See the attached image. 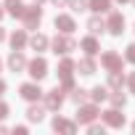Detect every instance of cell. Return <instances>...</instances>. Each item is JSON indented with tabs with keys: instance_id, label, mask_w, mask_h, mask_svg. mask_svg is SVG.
Segmentation results:
<instances>
[{
	"instance_id": "e0dca14e",
	"label": "cell",
	"mask_w": 135,
	"mask_h": 135,
	"mask_svg": "<svg viewBox=\"0 0 135 135\" xmlns=\"http://www.w3.org/2000/svg\"><path fill=\"white\" fill-rule=\"evenodd\" d=\"M77 69H80V74H95V61H93V56H88V58H82L80 64H74Z\"/></svg>"
},
{
	"instance_id": "8d00e7d4",
	"label": "cell",
	"mask_w": 135,
	"mask_h": 135,
	"mask_svg": "<svg viewBox=\"0 0 135 135\" xmlns=\"http://www.w3.org/2000/svg\"><path fill=\"white\" fill-rule=\"evenodd\" d=\"M35 3H42V0H35Z\"/></svg>"
},
{
	"instance_id": "ffe728a7",
	"label": "cell",
	"mask_w": 135,
	"mask_h": 135,
	"mask_svg": "<svg viewBox=\"0 0 135 135\" xmlns=\"http://www.w3.org/2000/svg\"><path fill=\"white\" fill-rule=\"evenodd\" d=\"M42 117H45V106H37L35 103V106L27 109V119L29 122H42Z\"/></svg>"
},
{
	"instance_id": "e575fe53",
	"label": "cell",
	"mask_w": 135,
	"mask_h": 135,
	"mask_svg": "<svg viewBox=\"0 0 135 135\" xmlns=\"http://www.w3.org/2000/svg\"><path fill=\"white\" fill-rule=\"evenodd\" d=\"M117 3H127V0H117Z\"/></svg>"
},
{
	"instance_id": "7c38bea8",
	"label": "cell",
	"mask_w": 135,
	"mask_h": 135,
	"mask_svg": "<svg viewBox=\"0 0 135 135\" xmlns=\"http://www.w3.org/2000/svg\"><path fill=\"white\" fill-rule=\"evenodd\" d=\"M103 122H106L109 127H122V124H124V114H119V109H109V111L103 114Z\"/></svg>"
},
{
	"instance_id": "f546056e",
	"label": "cell",
	"mask_w": 135,
	"mask_h": 135,
	"mask_svg": "<svg viewBox=\"0 0 135 135\" xmlns=\"http://www.w3.org/2000/svg\"><path fill=\"white\" fill-rule=\"evenodd\" d=\"M6 117H8V106H6V103H0V119H6Z\"/></svg>"
},
{
	"instance_id": "30bf717a",
	"label": "cell",
	"mask_w": 135,
	"mask_h": 135,
	"mask_svg": "<svg viewBox=\"0 0 135 135\" xmlns=\"http://www.w3.org/2000/svg\"><path fill=\"white\" fill-rule=\"evenodd\" d=\"M8 66H11V72L27 69V58H24V53H21V50H13V53L8 56Z\"/></svg>"
},
{
	"instance_id": "ba28073f",
	"label": "cell",
	"mask_w": 135,
	"mask_h": 135,
	"mask_svg": "<svg viewBox=\"0 0 135 135\" xmlns=\"http://www.w3.org/2000/svg\"><path fill=\"white\" fill-rule=\"evenodd\" d=\"M42 98H45V109L58 111V109H61V103H64V90H61V88H56V90H50V93H42Z\"/></svg>"
},
{
	"instance_id": "8fae6325",
	"label": "cell",
	"mask_w": 135,
	"mask_h": 135,
	"mask_svg": "<svg viewBox=\"0 0 135 135\" xmlns=\"http://www.w3.org/2000/svg\"><path fill=\"white\" fill-rule=\"evenodd\" d=\"M80 48H82L88 56H95V53L101 50V42L95 40V35H90V37H82V40H80Z\"/></svg>"
},
{
	"instance_id": "484cf974",
	"label": "cell",
	"mask_w": 135,
	"mask_h": 135,
	"mask_svg": "<svg viewBox=\"0 0 135 135\" xmlns=\"http://www.w3.org/2000/svg\"><path fill=\"white\" fill-rule=\"evenodd\" d=\"M69 6L74 13H82V11H88V0H69Z\"/></svg>"
},
{
	"instance_id": "4dcf8cb0",
	"label": "cell",
	"mask_w": 135,
	"mask_h": 135,
	"mask_svg": "<svg viewBox=\"0 0 135 135\" xmlns=\"http://www.w3.org/2000/svg\"><path fill=\"white\" fill-rule=\"evenodd\" d=\"M53 6L56 8H64V6H69V0H53Z\"/></svg>"
},
{
	"instance_id": "d6a6232c",
	"label": "cell",
	"mask_w": 135,
	"mask_h": 135,
	"mask_svg": "<svg viewBox=\"0 0 135 135\" xmlns=\"http://www.w3.org/2000/svg\"><path fill=\"white\" fill-rule=\"evenodd\" d=\"M3 93H6V82H3V80H0V95H3Z\"/></svg>"
},
{
	"instance_id": "603a6c76",
	"label": "cell",
	"mask_w": 135,
	"mask_h": 135,
	"mask_svg": "<svg viewBox=\"0 0 135 135\" xmlns=\"http://www.w3.org/2000/svg\"><path fill=\"white\" fill-rule=\"evenodd\" d=\"M90 98H93V103L106 101V98H109V88H101V85H98V88H93V90H90Z\"/></svg>"
},
{
	"instance_id": "83f0119b",
	"label": "cell",
	"mask_w": 135,
	"mask_h": 135,
	"mask_svg": "<svg viewBox=\"0 0 135 135\" xmlns=\"http://www.w3.org/2000/svg\"><path fill=\"white\" fill-rule=\"evenodd\" d=\"M124 58H127L130 64H135V42H132V45L127 48V53H124Z\"/></svg>"
},
{
	"instance_id": "cb8c5ba5",
	"label": "cell",
	"mask_w": 135,
	"mask_h": 135,
	"mask_svg": "<svg viewBox=\"0 0 135 135\" xmlns=\"http://www.w3.org/2000/svg\"><path fill=\"white\" fill-rule=\"evenodd\" d=\"M109 101H111V106L114 109H124V103H127V98L117 90V93H109Z\"/></svg>"
},
{
	"instance_id": "3957f363",
	"label": "cell",
	"mask_w": 135,
	"mask_h": 135,
	"mask_svg": "<svg viewBox=\"0 0 135 135\" xmlns=\"http://www.w3.org/2000/svg\"><path fill=\"white\" fill-rule=\"evenodd\" d=\"M101 66H103L106 72H122V56L117 50H106L101 56Z\"/></svg>"
},
{
	"instance_id": "f35d334b",
	"label": "cell",
	"mask_w": 135,
	"mask_h": 135,
	"mask_svg": "<svg viewBox=\"0 0 135 135\" xmlns=\"http://www.w3.org/2000/svg\"><path fill=\"white\" fill-rule=\"evenodd\" d=\"M132 127H135V124H132Z\"/></svg>"
},
{
	"instance_id": "6da1fadb",
	"label": "cell",
	"mask_w": 135,
	"mask_h": 135,
	"mask_svg": "<svg viewBox=\"0 0 135 135\" xmlns=\"http://www.w3.org/2000/svg\"><path fill=\"white\" fill-rule=\"evenodd\" d=\"M21 21H24V29H37V27H40V21H42V8H40V3H35V6L24 8Z\"/></svg>"
},
{
	"instance_id": "f1b7e54d",
	"label": "cell",
	"mask_w": 135,
	"mask_h": 135,
	"mask_svg": "<svg viewBox=\"0 0 135 135\" xmlns=\"http://www.w3.org/2000/svg\"><path fill=\"white\" fill-rule=\"evenodd\" d=\"M127 85H130V93H132V95H135V72H132V74H130V77H127Z\"/></svg>"
},
{
	"instance_id": "4316f807",
	"label": "cell",
	"mask_w": 135,
	"mask_h": 135,
	"mask_svg": "<svg viewBox=\"0 0 135 135\" xmlns=\"http://www.w3.org/2000/svg\"><path fill=\"white\" fill-rule=\"evenodd\" d=\"M88 132H90V135H103V124H93V122H90V124H88Z\"/></svg>"
},
{
	"instance_id": "ac0fdd59",
	"label": "cell",
	"mask_w": 135,
	"mask_h": 135,
	"mask_svg": "<svg viewBox=\"0 0 135 135\" xmlns=\"http://www.w3.org/2000/svg\"><path fill=\"white\" fill-rule=\"evenodd\" d=\"M72 72H74V61L72 58H61V64H58V77L64 80V77H72Z\"/></svg>"
},
{
	"instance_id": "2e32d148",
	"label": "cell",
	"mask_w": 135,
	"mask_h": 135,
	"mask_svg": "<svg viewBox=\"0 0 135 135\" xmlns=\"http://www.w3.org/2000/svg\"><path fill=\"white\" fill-rule=\"evenodd\" d=\"M88 8H90L93 13H109V11H111V0H90Z\"/></svg>"
},
{
	"instance_id": "d4e9b609",
	"label": "cell",
	"mask_w": 135,
	"mask_h": 135,
	"mask_svg": "<svg viewBox=\"0 0 135 135\" xmlns=\"http://www.w3.org/2000/svg\"><path fill=\"white\" fill-rule=\"evenodd\" d=\"M72 101L80 106V103H85L88 101V90H82V88H72Z\"/></svg>"
},
{
	"instance_id": "1f68e13d",
	"label": "cell",
	"mask_w": 135,
	"mask_h": 135,
	"mask_svg": "<svg viewBox=\"0 0 135 135\" xmlns=\"http://www.w3.org/2000/svg\"><path fill=\"white\" fill-rule=\"evenodd\" d=\"M3 40H6V29H3V27H0V42H3Z\"/></svg>"
},
{
	"instance_id": "8992f818",
	"label": "cell",
	"mask_w": 135,
	"mask_h": 135,
	"mask_svg": "<svg viewBox=\"0 0 135 135\" xmlns=\"http://www.w3.org/2000/svg\"><path fill=\"white\" fill-rule=\"evenodd\" d=\"M19 93H21V98H24V101H32V103L42 98V90H40L37 80H35V82H24V85L19 88Z\"/></svg>"
},
{
	"instance_id": "9a60e30c",
	"label": "cell",
	"mask_w": 135,
	"mask_h": 135,
	"mask_svg": "<svg viewBox=\"0 0 135 135\" xmlns=\"http://www.w3.org/2000/svg\"><path fill=\"white\" fill-rule=\"evenodd\" d=\"M27 42H29V40H27V29H16V32L11 35V48H13V50H21Z\"/></svg>"
},
{
	"instance_id": "836d02e7",
	"label": "cell",
	"mask_w": 135,
	"mask_h": 135,
	"mask_svg": "<svg viewBox=\"0 0 135 135\" xmlns=\"http://www.w3.org/2000/svg\"><path fill=\"white\" fill-rule=\"evenodd\" d=\"M0 19H3V6H0Z\"/></svg>"
},
{
	"instance_id": "5b68a950",
	"label": "cell",
	"mask_w": 135,
	"mask_h": 135,
	"mask_svg": "<svg viewBox=\"0 0 135 135\" xmlns=\"http://www.w3.org/2000/svg\"><path fill=\"white\" fill-rule=\"evenodd\" d=\"M106 29H109L111 35H117V37H119V35L124 32V16H122L119 11H111V13H109V19H106Z\"/></svg>"
},
{
	"instance_id": "7402d4cb",
	"label": "cell",
	"mask_w": 135,
	"mask_h": 135,
	"mask_svg": "<svg viewBox=\"0 0 135 135\" xmlns=\"http://www.w3.org/2000/svg\"><path fill=\"white\" fill-rule=\"evenodd\" d=\"M6 11H8L11 16H19V19H21L24 6H21V0H6Z\"/></svg>"
},
{
	"instance_id": "74e56055",
	"label": "cell",
	"mask_w": 135,
	"mask_h": 135,
	"mask_svg": "<svg viewBox=\"0 0 135 135\" xmlns=\"http://www.w3.org/2000/svg\"><path fill=\"white\" fill-rule=\"evenodd\" d=\"M132 6H135V0H132Z\"/></svg>"
},
{
	"instance_id": "44dd1931",
	"label": "cell",
	"mask_w": 135,
	"mask_h": 135,
	"mask_svg": "<svg viewBox=\"0 0 135 135\" xmlns=\"http://www.w3.org/2000/svg\"><path fill=\"white\" fill-rule=\"evenodd\" d=\"M122 85H124L122 72H109V85H106V88H111V90H122Z\"/></svg>"
},
{
	"instance_id": "4fadbf2b",
	"label": "cell",
	"mask_w": 135,
	"mask_h": 135,
	"mask_svg": "<svg viewBox=\"0 0 135 135\" xmlns=\"http://www.w3.org/2000/svg\"><path fill=\"white\" fill-rule=\"evenodd\" d=\"M53 130H56V132H69V135H72V132L77 130V124L69 122V119H64V117H56V119H53Z\"/></svg>"
},
{
	"instance_id": "d6986e66",
	"label": "cell",
	"mask_w": 135,
	"mask_h": 135,
	"mask_svg": "<svg viewBox=\"0 0 135 135\" xmlns=\"http://www.w3.org/2000/svg\"><path fill=\"white\" fill-rule=\"evenodd\" d=\"M29 45L37 50V53H42V50H48V45H50V40L45 37V35H35L32 40H29Z\"/></svg>"
},
{
	"instance_id": "52a82bcc",
	"label": "cell",
	"mask_w": 135,
	"mask_h": 135,
	"mask_svg": "<svg viewBox=\"0 0 135 135\" xmlns=\"http://www.w3.org/2000/svg\"><path fill=\"white\" fill-rule=\"evenodd\" d=\"M95 117H98V106L95 103H80V111H77V122L80 124H90Z\"/></svg>"
},
{
	"instance_id": "277c9868",
	"label": "cell",
	"mask_w": 135,
	"mask_h": 135,
	"mask_svg": "<svg viewBox=\"0 0 135 135\" xmlns=\"http://www.w3.org/2000/svg\"><path fill=\"white\" fill-rule=\"evenodd\" d=\"M27 69H29L32 80H42V77L48 74V61H45L42 56H37V58H32V61L27 64Z\"/></svg>"
},
{
	"instance_id": "d590c367",
	"label": "cell",
	"mask_w": 135,
	"mask_h": 135,
	"mask_svg": "<svg viewBox=\"0 0 135 135\" xmlns=\"http://www.w3.org/2000/svg\"><path fill=\"white\" fill-rule=\"evenodd\" d=\"M0 69H3V61H0Z\"/></svg>"
},
{
	"instance_id": "5bb4252c",
	"label": "cell",
	"mask_w": 135,
	"mask_h": 135,
	"mask_svg": "<svg viewBox=\"0 0 135 135\" xmlns=\"http://www.w3.org/2000/svg\"><path fill=\"white\" fill-rule=\"evenodd\" d=\"M88 29H90V35H103V32H106V21L101 19V13L88 19Z\"/></svg>"
},
{
	"instance_id": "9c48e42d",
	"label": "cell",
	"mask_w": 135,
	"mask_h": 135,
	"mask_svg": "<svg viewBox=\"0 0 135 135\" xmlns=\"http://www.w3.org/2000/svg\"><path fill=\"white\" fill-rule=\"evenodd\" d=\"M53 24H56V29H58V32H64V35H72V32L77 29L74 19H72V16H66V13H58Z\"/></svg>"
},
{
	"instance_id": "7a4b0ae2",
	"label": "cell",
	"mask_w": 135,
	"mask_h": 135,
	"mask_svg": "<svg viewBox=\"0 0 135 135\" xmlns=\"http://www.w3.org/2000/svg\"><path fill=\"white\" fill-rule=\"evenodd\" d=\"M50 48H53V53H56V56H66L69 50H74V48H77V42L61 32V35H56V37L50 40Z\"/></svg>"
}]
</instances>
